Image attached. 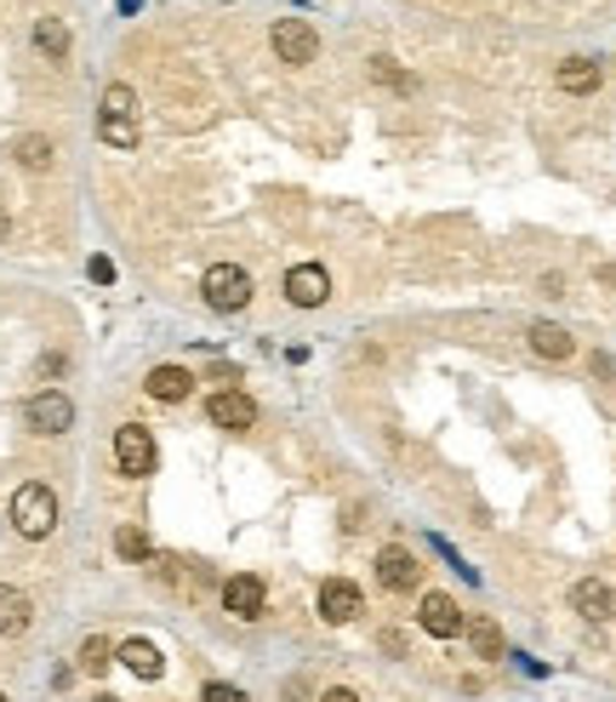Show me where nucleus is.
Returning a JSON list of instances; mask_svg holds the SVG:
<instances>
[{"label": "nucleus", "instance_id": "obj_5", "mask_svg": "<svg viewBox=\"0 0 616 702\" xmlns=\"http://www.w3.org/2000/svg\"><path fill=\"white\" fill-rule=\"evenodd\" d=\"M269 40H274L280 63H315L320 58V35H315V23H303V17H280Z\"/></svg>", "mask_w": 616, "mask_h": 702}, {"label": "nucleus", "instance_id": "obj_2", "mask_svg": "<svg viewBox=\"0 0 616 702\" xmlns=\"http://www.w3.org/2000/svg\"><path fill=\"white\" fill-rule=\"evenodd\" d=\"M97 138L109 148H138V92L132 86H109V92H103Z\"/></svg>", "mask_w": 616, "mask_h": 702}, {"label": "nucleus", "instance_id": "obj_23", "mask_svg": "<svg viewBox=\"0 0 616 702\" xmlns=\"http://www.w3.org/2000/svg\"><path fill=\"white\" fill-rule=\"evenodd\" d=\"M115 555L120 560H149V537L138 532V525H120V532H115Z\"/></svg>", "mask_w": 616, "mask_h": 702}, {"label": "nucleus", "instance_id": "obj_22", "mask_svg": "<svg viewBox=\"0 0 616 702\" xmlns=\"http://www.w3.org/2000/svg\"><path fill=\"white\" fill-rule=\"evenodd\" d=\"M109 663H115V645L103 640V634H92V640L81 645V668H86V674H103Z\"/></svg>", "mask_w": 616, "mask_h": 702}, {"label": "nucleus", "instance_id": "obj_4", "mask_svg": "<svg viewBox=\"0 0 616 702\" xmlns=\"http://www.w3.org/2000/svg\"><path fill=\"white\" fill-rule=\"evenodd\" d=\"M115 463L126 480H143V474H154V435L143 429V423H126V429L115 435Z\"/></svg>", "mask_w": 616, "mask_h": 702}, {"label": "nucleus", "instance_id": "obj_14", "mask_svg": "<svg viewBox=\"0 0 616 702\" xmlns=\"http://www.w3.org/2000/svg\"><path fill=\"white\" fill-rule=\"evenodd\" d=\"M417 576H423V566L405 555V548H382L377 555V583L382 588H417Z\"/></svg>", "mask_w": 616, "mask_h": 702}, {"label": "nucleus", "instance_id": "obj_13", "mask_svg": "<svg viewBox=\"0 0 616 702\" xmlns=\"http://www.w3.org/2000/svg\"><path fill=\"white\" fill-rule=\"evenodd\" d=\"M35 622V606H29V594L12 588V583H0V640H17L23 629Z\"/></svg>", "mask_w": 616, "mask_h": 702}, {"label": "nucleus", "instance_id": "obj_21", "mask_svg": "<svg viewBox=\"0 0 616 702\" xmlns=\"http://www.w3.org/2000/svg\"><path fill=\"white\" fill-rule=\"evenodd\" d=\"M12 155H17V166H29V171H46V166H51V143L35 132V138H17V143H12Z\"/></svg>", "mask_w": 616, "mask_h": 702}, {"label": "nucleus", "instance_id": "obj_15", "mask_svg": "<svg viewBox=\"0 0 616 702\" xmlns=\"http://www.w3.org/2000/svg\"><path fill=\"white\" fill-rule=\"evenodd\" d=\"M115 657L132 668L138 680H161V674H166V657H161V645H154V640H126Z\"/></svg>", "mask_w": 616, "mask_h": 702}, {"label": "nucleus", "instance_id": "obj_1", "mask_svg": "<svg viewBox=\"0 0 616 702\" xmlns=\"http://www.w3.org/2000/svg\"><path fill=\"white\" fill-rule=\"evenodd\" d=\"M12 525H17V537H51V525H58V497H51V486L29 480V486H17L12 491Z\"/></svg>", "mask_w": 616, "mask_h": 702}, {"label": "nucleus", "instance_id": "obj_9", "mask_svg": "<svg viewBox=\"0 0 616 702\" xmlns=\"http://www.w3.org/2000/svg\"><path fill=\"white\" fill-rule=\"evenodd\" d=\"M417 622H423V629H428L434 640H457V634H462V622H469V617H462V606H457L451 594H423Z\"/></svg>", "mask_w": 616, "mask_h": 702}, {"label": "nucleus", "instance_id": "obj_16", "mask_svg": "<svg viewBox=\"0 0 616 702\" xmlns=\"http://www.w3.org/2000/svg\"><path fill=\"white\" fill-rule=\"evenodd\" d=\"M189 389H194V378H189L183 366H154V371H149V394H154V400H166V406L189 400Z\"/></svg>", "mask_w": 616, "mask_h": 702}, {"label": "nucleus", "instance_id": "obj_27", "mask_svg": "<svg viewBox=\"0 0 616 702\" xmlns=\"http://www.w3.org/2000/svg\"><path fill=\"white\" fill-rule=\"evenodd\" d=\"M320 702H359V697H354V691H348V686H331V691H325V697H320Z\"/></svg>", "mask_w": 616, "mask_h": 702}, {"label": "nucleus", "instance_id": "obj_28", "mask_svg": "<svg viewBox=\"0 0 616 702\" xmlns=\"http://www.w3.org/2000/svg\"><path fill=\"white\" fill-rule=\"evenodd\" d=\"M7 235H12V217H7V212H0V240H7Z\"/></svg>", "mask_w": 616, "mask_h": 702}, {"label": "nucleus", "instance_id": "obj_24", "mask_svg": "<svg viewBox=\"0 0 616 702\" xmlns=\"http://www.w3.org/2000/svg\"><path fill=\"white\" fill-rule=\"evenodd\" d=\"M200 702H246V691H240V686H223V680H212V686L200 691Z\"/></svg>", "mask_w": 616, "mask_h": 702}, {"label": "nucleus", "instance_id": "obj_12", "mask_svg": "<svg viewBox=\"0 0 616 702\" xmlns=\"http://www.w3.org/2000/svg\"><path fill=\"white\" fill-rule=\"evenodd\" d=\"M571 611H582L588 622H605V617L616 611V594H611V583H600V576H582V583L571 588Z\"/></svg>", "mask_w": 616, "mask_h": 702}, {"label": "nucleus", "instance_id": "obj_3", "mask_svg": "<svg viewBox=\"0 0 616 702\" xmlns=\"http://www.w3.org/2000/svg\"><path fill=\"white\" fill-rule=\"evenodd\" d=\"M200 297L217 314H240L251 304V274L235 269V263H212V269H205V281H200Z\"/></svg>", "mask_w": 616, "mask_h": 702}, {"label": "nucleus", "instance_id": "obj_20", "mask_svg": "<svg viewBox=\"0 0 616 702\" xmlns=\"http://www.w3.org/2000/svg\"><path fill=\"white\" fill-rule=\"evenodd\" d=\"M35 46H40L46 58H63V52H69V29H63L58 17H40V23H35Z\"/></svg>", "mask_w": 616, "mask_h": 702}, {"label": "nucleus", "instance_id": "obj_11", "mask_svg": "<svg viewBox=\"0 0 616 702\" xmlns=\"http://www.w3.org/2000/svg\"><path fill=\"white\" fill-rule=\"evenodd\" d=\"M263 583H257L251 571H240V576H228L223 583V611L228 617H240V622H251V617H263Z\"/></svg>", "mask_w": 616, "mask_h": 702}, {"label": "nucleus", "instance_id": "obj_10", "mask_svg": "<svg viewBox=\"0 0 616 702\" xmlns=\"http://www.w3.org/2000/svg\"><path fill=\"white\" fill-rule=\"evenodd\" d=\"M205 417H212L217 423V429H251V423H257V400L251 394H240V389H223V394H212V400H205Z\"/></svg>", "mask_w": 616, "mask_h": 702}, {"label": "nucleus", "instance_id": "obj_7", "mask_svg": "<svg viewBox=\"0 0 616 702\" xmlns=\"http://www.w3.org/2000/svg\"><path fill=\"white\" fill-rule=\"evenodd\" d=\"M23 417H29L35 435H63V429H74V400L58 394V389H46V394H35L29 406H23Z\"/></svg>", "mask_w": 616, "mask_h": 702}, {"label": "nucleus", "instance_id": "obj_30", "mask_svg": "<svg viewBox=\"0 0 616 702\" xmlns=\"http://www.w3.org/2000/svg\"><path fill=\"white\" fill-rule=\"evenodd\" d=\"M0 702H7V691H0Z\"/></svg>", "mask_w": 616, "mask_h": 702}, {"label": "nucleus", "instance_id": "obj_18", "mask_svg": "<svg viewBox=\"0 0 616 702\" xmlns=\"http://www.w3.org/2000/svg\"><path fill=\"white\" fill-rule=\"evenodd\" d=\"M462 634L474 640V657H485V663L508 657V645H502V629H497L491 617H469V622H462Z\"/></svg>", "mask_w": 616, "mask_h": 702}, {"label": "nucleus", "instance_id": "obj_19", "mask_svg": "<svg viewBox=\"0 0 616 702\" xmlns=\"http://www.w3.org/2000/svg\"><path fill=\"white\" fill-rule=\"evenodd\" d=\"M559 92H600V63L565 58V63H559Z\"/></svg>", "mask_w": 616, "mask_h": 702}, {"label": "nucleus", "instance_id": "obj_26", "mask_svg": "<svg viewBox=\"0 0 616 702\" xmlns=\"http://www.w3.org/2000/svg\"><path fill=\"white\" fill-rule=\"evenodd\" d=\"M86 274H92L97 286H109V281H115V263H109V258H92V263H86Z\"/></svg>", "mask_w": 616, "mask_h": 702}, {"label": "nucleus", "instance_id": "obj_29", "mask_svg": "<svg viewBox=\"0 0 616 702\" xmlns=\"http://www.w3.org/2000/svg\"><path fill=\"white\" fill-rule=\"evenodd\" d=\"M92 702H120V697H109V691H103V697H92Z\"/></svg>", "mask_w": 616, "mask_h": 702}, {"label": "nucleus", "instance_id": "obj_8", "mask_svg": "<svg viewBox=\"0 0 616 702\" xmlns=\"http://www.w3.org/2000/svg\"><path fill=\"white\" fill-rule=\"evenodd\" d=\"M331 297V274L320 269V263H297L292 274H286V304H297V309H320Z\"/></svg>", "mask_w": 616, "mask_h": 702}, {"label": "nucleus", "instance_id": "obj_6", "mask_svg": "<svg viewBox=\"0 0 616 702\" xmlns=\"http://www.w3.org/2000/svg\"><path fill=\"white\" fill-rule=\"evenodd\" d=\"M320 617L337 622V629H343V622H359V617H366V594H359L348 576H325V583H320Z\"/></svg>", "mask_w": 616, "mask_h": 702}, {"label": "nucleus", "instance_id": "obj_17", "mask_svg": "<svg viewBox=\"0 0 616 702\" xmlns=\"http://www.w3.org/2000/svg\"><path fill=\"white\" fill-rule=\"evenodd\" d=\"M531 348H536V355H543V360H571V332H565V325H554V320H536L531 325Z\"/></svg>", "mask_w": 616, "mask_h": 702}, {"label": "nucleus", "instance_id": "obj_25", "mask_svg": "<svg viewBox=\"0 0 616 702\" xmlns=\"http://www.w3.org/2000/svg\"><path fill=\"white\" fill-rule=\"evenodd\" d=\"M371 74H377L382 86H411V81H405V74H400V69L389 63V58H371Z\"/></svg>", "mask_w": 616, "mask_h": 702}]
</instances>
